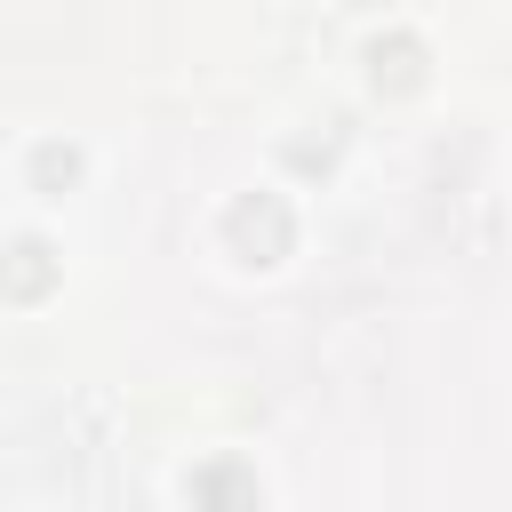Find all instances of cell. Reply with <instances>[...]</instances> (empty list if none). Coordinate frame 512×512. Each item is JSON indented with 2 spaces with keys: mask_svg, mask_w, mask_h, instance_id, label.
Masks as SVG:
<instances>
[{
  "mask_svg": "<svg viewBox=\"0 0 512 512\" xmlns=\"http://www.w3.org/2000/svg\"><path fill=\"white\" fill-rule=\"evenodd\" d=\"M232 240L256 248V264H280V248H288V208H280V200H240V208H232Z\"/></svg>",
  "mask_w": 512,
  "mask_h": 512,
  "instance_id": "6da1fadb",
  "label": "cell"
},
{
  "mask_svg": "<svg viewBox=\"0 0 512 512\" xmlns=\"http://www.w3.org/2000/svg\"><path fill=\"white\" fill-rule=\"evenodd\" d=\"M192 496H200V512H256V480H248V464H200L192 472Z\"/></svg>",
  "mask_w": 512,
  "mask_h": 512,
  "instance_id": "7a4b0ae2",
  "label": "cell"
}]
</instances>
